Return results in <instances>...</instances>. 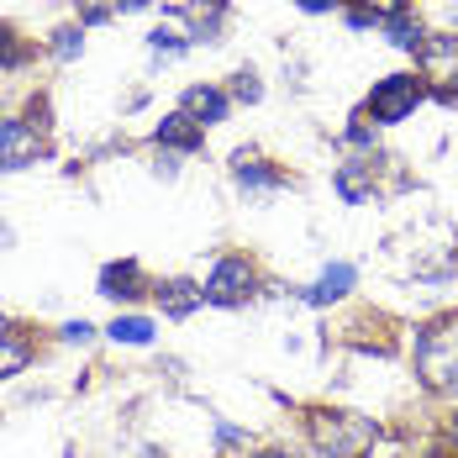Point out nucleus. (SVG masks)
<instances>
[{"instance_id": "2", "label": "nucleus", "mask_w": 458, "mask_h": 458, "mask_svg": "<svg viewBox=\"0 0 458 458\" xmlns=\"http://www.w3.org/2000/svg\"><path fill=\"white\" fill-rule=\"evenodd\" d=\"M374 437H379V427L369 416H353V411H317L311 416V443L327 458H369L374 454Z\"/></svg>"}, {"instance_id": "6", "label": "nucleus", "mask_w": 458, "mask_h": 458, "mask_svg": "<svg viewBox=\"0 0 458 458\" xmlns=\"http://www.w3.org/2000/svg\"><path fill=\"white\" fill-rule=\"evenodd\" d=\"M38 153H43V142H38V132H32L27 122L0 116V169H5V174H11V169H27Z\"/></svg>"}, {"instance_id": "15", "label": "nucleus", "mask_w": 458, "mask_h": 458, "mask_svg": "<svg viewBox=\"0 0 458 458\" xmlns=\"http://www.w3.org/2000/svg\"><path fill=\"white\" fill-rule=\"evenodd\" d=\"M111 337H116V343H153V321L116 317V321H111Z\"/></svg>"}, {"instance_id": "11", "label": "nucleus", "mask_w": 458, "mask_h": 458, "mask_svg": "<svg viewBox=\"0 0 458 458\" xmlns=\"http://www.w3.org/2000/svg\"><path fill=\"white\" fill-rule=\"evenodd\" d=\"M158 148H180V153H195V148H200V127H195V116L174 111V116L158 127Z\"/></svg>"}, {"instance_id": "18", "label": "nucleus", "mask_w": 458, "mask_h": 458, "mask_svg": "<svg viewBox=\"0 0 458 458\" xmlns=\"http://www.w3.org/2000/svg\"><path fill=\"white\" fill-rule=\"evenodd\" d=\"M53 53H58V58H74V53H80V32H74V27L53 32Z\"/></svg>"}, {"instance_id": "22", "label": "nucleus", "mask_w": 458, "mask_h": 458, "mask_svg": "<svg viewBox=\"0 0 458 458\" xmlns=\"http://www.w3.org/2000/svg\"><path fill=\"white\" fill-rule=\"evenodd\" d=\"M348 142H353V148H374V132H369V127H348Z\"/></svg>"}, {"instance_id": "1", "label": "nucleus", "mask_w": 458, "mask_h": 458, "mask_svg": "<svg viewBox=\"0 0 458 458\" xmlns=\"http://www.w3.org/2000/svg\"><path fill=\"white\" fill-rule=\"evenodd\" d=\"M416 374L427 390L458 395V317H437L416 337Z\"/></svg>"}, {"instance_id": "14", "label": "nucleus", "mask_w": 458, "mask_h": 458, "mask_svg": "<svg viewBox=\"0 0 458 458\" xmlns=\"http://www.w3.org/2000/svg\"><path fill=\"white\" fill-rule=\"evenodd\" d=\"M232 169H237V180L248 184V190H269V184H279L275 169H264V164H259V158H248V153H237V164H232Z\"/></svg>"}, {"instance_id": "21", "label": "nucleus", "mask_w": 458, "mask_h": 458, "mask_svg": "<svg viewBox=\"0 0 458 458\" xmlns=\"http://www.w3.org/2000/svg\"><path fill=\"white\" fill-rule=\"evenodd\" d=\"M237 100H259V80L253 74H237Z\"/></svg>"}, {"instance_id": "20", "label": "nucleus", "mask_w": 458, "mask_h": 458, "mask_svg": "<svg viewBox=\"0 0 458 458\" xmlns=\"http://www.w3.org/2000/svg\"><path fill=\"white\" fill-rule=\"evenodd\" d=\"M64 343H90V321H69L64 327Z\"/></svg>"}, {"instance_id": "25", "label": "nucleus", "mask_w": 458, "mask_h": 458, "mask_svg": "<svg viewBox=\"0 0 458 458\" xmlns=\"http://www.w3.org/2000/svg\"><path fill=\"white\" fill-rule=\"evenodd\" d=\"M259 458H290V454H279V448H269V454H259Z\"/></svg>"}, {"instance_id": "16", "label": "nucleus", "mask_w": 458, "mask_h": 458, "mask_svg": "<svg viewBox=\"0 0 458 458\" xmlns=\"http://www.w3.org/2000/svg\"><path fill=\"white\" fill-rule=\"evenodd\" d=\"M27 58H32V47L16 43V32H11V27H0V69H21Z\"/></svg>"}, {"instance_id": "23", "label": "nucleus", "mask_w": 458, "mask_h": 458, "mask_svg": "<svg viewBox=\"0 0 458 458\" xmlns=\"http://www.w3.org/2000/svg\"><path fill=\"white\" fill-rule=\"evenodd\" d=\"M301 11H337V0H301Z\"/></svg>"}, {"instance_id": "3", "label": "nucleus", "mask_w": 458, "mask_h": 458, "mask_svg": "<svg viewBox=\"0 0 458 458\" xmlns=\"http://www.w3.org/2000/svg\"><path fill=\"white\" fill-rule=\"evenodd\" d=\"M416 69H421V80H432V90L443 100H454L458 95V38H421Z\"/></svg>"}, {"instance_id": "5", "label": "nucleus", "mask_w": 458, "mask_h": 458, "mask_svg": "<svg viewBox=\"0 0 458 458\" xmlns=\"http://www.w3.org/2000/svg\"><path fill=\"white\" fill-rule=\"evenodd\" d=\"M248 295H253V264L248 259H222L211 269V279H206V301L211 306H237Z\"/></svg>"}, {"instance_id": "26", "label": "nucleus", "mask_w": 458, "mask_h": 458, "mask_svg": "<svg viewBox=\"0 0 458 458\" xmlns=\"http://www.w3.org/2000/svg\"><path fill=\"white\" fill-rule=\"evenodd\" d=\"M454 443H458V416H454Z\"/></svg>"}, {"instance_id": "8", "label": "nucleus", "mask_w": 458, "mask_h": 458, "mask_svg": "<svg viewBox=\"0 0 458 458\" xmlns=\"http://www.w3.org/2000/svg\"><path fill=\"white\" fill-rule=\"evenodd\" d=\"M100 295H111V301H138L142 295V269L127 259V264H106L100 269Z\"/></svg>"}, {"instance_id": "19", "label": "nucleus", "mask_w": 458, "mask_h": 458, "mask_svg": "<svg viewBox=\"0 0 458 458\" xmlns=\"http://www.w3.org/2000/svg\"><path fill=\"white\" fill-rule=\"evenodd\" d=\"M148 43H153V47H158V53H180V38H174V32H164V27H158V32H153V38H148Z\"/></svg>"}, {"instance_id": "10", "label": "nucleus", "mask_w": 458, "mask_h": 458, "mask_svg": "<svg viewBox=\"0 0 458 458\" xmlns=\"http://www.w3.org/2000/svg\"><path fill=\"white\" fill-rule=\"evenodd\" d=\"M200 301H206V290H195L190 279H169V284H158V306H164L169 317H190Z\"/></svg>"}, {"instance_id": "17", "label": "nucleus", "mask_w": 458, "mask_h": 458, "mask_svg": "<svg viewBox=\"0 0 458 458\" xmlns=\"http://www.w3.org/2000/svg\"><path fill=\"white\" fill-rule=\"evenodd\" d=\"M364 16L369 21H395V16H406V0H364Z\"/></svg>"}, {"instance_id": "13", "label": "nucleus", "mask_w": 458, "mask_h": 458, "mask_svg": "<svg viewBox=\"0 0 458 458\" xmlns=\"http://www.w3.org/2000/svg\"><path fill=\"white\" fill-rule=\"evenodd\" d=\"M337 195H343L348 206H359V200H364V195H369V169H364V164H343V169H337Z\"/></svg>"}, {"instance_id": "7", "label": "nucleus", "mask_w": 458, "mask_h": 458, "mask_svg": "<svg viewBox=\"0 0 458 458\" xmlns=\"http://www.w3.org/2000/svg\"><path fill=\"white\" fill-rule=\"evenodd\" d=\"M27 364H32V337H27L21 327H11V321H0V379H11V374H21Z\"/></svg>"}, {"instance_id": "4", "label": "nucleus", "mask_w": 458, "mask_h": 458, "mask_svg": "<svg viewBox=\"0 0 458 458\" xmlns=\"http://www.w3.org/2000/svg\"><path fill=\"white\" fill-rule=\"evenodd\" d=\"M416 100H421L416 74H390V80H379L374 95H369V116L374 122H406L416 111Z\"/></svg>"}, {"instance_id": "24", "label": "nucleus", "mask_w": 458, "mask_h": 458, "mask_svg": "<svg viewBox=\"0 0 458 458\" xmlns=\"http://www.w3.org/2000/svg\"><path fill=\"white\" fill-rule=\"evenodd\" d=\"M116 5H122V11H138V5H148V0H116Z\"/></svg>"}, {"instance_id": "12", "label": "nucleus", "mask_w": 458, "mask_h": 458, "mask_svg": "<svg viewBox=\"0 0 458 458\" xmlns=\"http://www.w3.org/2000/svg\"><path fill=\"white\" fill-rule=\"evenodd\" d=\"M184 116H195V122H222V116H227V95L195 85V90H184Z\"/></svg>"}, {"instance_id": "9", "label": "nucleus", "mask_w": 458, "mask_h": 458, "mask_svg": "<svg viewBox=\"0 0 458 458\" xmlns=\"http://www.w3.org/2000/svg\"><path fill=\"white\" fill-rule=\"evenodd\" d=\"M348 290H353V269H348V264H332V269L306 290V301H311V306H332V301H343Z\"/></svg>"}]
</instances>
